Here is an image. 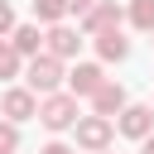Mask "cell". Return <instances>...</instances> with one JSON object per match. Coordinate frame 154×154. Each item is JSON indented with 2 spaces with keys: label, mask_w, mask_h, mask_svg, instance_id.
<instances>
[{
  "label": "cell",
  "mask_w": 154,
  "mask_h": 154,
  "mask_svg": "<svg viewBox=\"0 0 154 154\" xmlns=\"http://www.w3.org/2000/svg\"><path fill=\"white\" fill-rule=\"evenodd\" d=\"M14 149H19V125L0 120V154H14Z\"/></svg>",
  "instance_id": "obj_15"
},
{
  "label": "cell",
  "mask_w": 154,
  "mask_h": 154,
  "mask_svg": "<svg viewBox=\"0 0 154 154\" xmlns=\"http://www.w3.org/2000/svg\"><path fill=\"white\" fill-rule=\"evenodd\" d=\"M63 63L58 58H48V53H38V58H29V67H24V91H34V96H53V91H63Z\"/></svg>",
  "instance_id": "obj_1"
},
{
  "label": "cell",
  "mask_w": 154,
  "mask_h": 154,
  "mask_svg": "<svg viewBox=\"0 0 154 154\" xmlns=\"http://www.w3.org/2000/svg\"><path fill=\"white\" fill-rule=\"evenodd\" d=\"M77 144L87 149V154H101V149H111V140H116V125L111 120H101V116H77Z\"/></svg>",
  "instance_id": "obj_3"
},
{
  "label": "cell",
  "mask_w": 154,
  "mask_h": 154,
  "mask_svg": "<svg viewBox=\"0 0 154 154\" xmlns=\"http://www.w3.org/2000/svg\"><path fill=\"white\" fill-rule=\"evenodd\" d=\"M19 72H24V58L10 48V38H0V82H14Z\"/></svg>",
  "instance_id": "obj_13"
},
{
  "label": "cell",
  "mask_w": 154,
  "mask_h": 154,
  "mask_svg": "<svg viewBox=\"0 0 154 154\" xmlns=\"http://www.w3.org/2000/svg\"><path fill=\"white\" fill-rule=\"evenodd\" d=\"M120 19H125V10H120L116 0H101L96 10H87V14H82V29H77V34H91V38H96V34L120 29Z\"/></svg>",
  "instance_id": "obj_5"
},
{
  "label": "cell",
  "mask_w": 154,
  "mask_h": 154,
  "mask_svg": "<svg viewBox=\"0 0 154 154\" xmlns=\"http://www.w3.org/2000/svg\"><path fill=\"white\" fill-rule=\"evenodd\" d=\"M125 106H130V101H125V87H120V82H111V77H106V82L91 91V116H101V120L120 116Z\"/></svg>",
  "instance_id": "obj_7"
},
{
  "label": "cell",
  "mask_w": 154,
  "mask_h": 154,
  "mask_svg": "<svg viewBox=\"0 0 154 154\" xmlns=\"http://www.w3.org/2000/svg\"><path fill=\"white\" fill-rule=\"evenodd\" d=\"M149 111H154V106H149Z\"/></svg>",
  "instance_id": "obj_22"
},
{
  "label": "cell",
  "mask_w": 154,
  "mask_h": 154,
  "mask_svg": "<svg viewBox=\"0 0 154 154\" xmlns=\"http://www.w3.org/2000/svg\"><path fill=\"white\" fill-rule=\"evenodd\" d=\"M149 38H154V29H149Z\"/></svg>",
  "instance_id": "obj_20"
},
{
  "label": "cell",
  "mask_w": 154,
  "mask_h": 154,
  "mask_svg": "<svg viewBox=\"0 0 154 154\" xmlns=\"http://www.w3.org/2000/svg\"><path fill=\"white\" fill-rule=\"evenodd\" d=\"M63 82H67V96H91V91L106 82V72H101V63H77Z\"/></svg>",
  "instance_id": "obj_9"
},
{
  "label": "cell",
  "mask_w": 154,
  "mask_h": 154,
  "mask_svg": "<svg viewBox=\"0 0 154 154\" xmlns=\"http://www.w3.org/2000/svg\"><path fill=\"white\" fill-rule=\"evenodd\" d=\"M101 0H67V14H87V10H96Z\"/></svg>",
  "instance_id": "obj_17"
},
{
  "label": "cell",
  "mask_w": 154,
  "mask_h": 154,
  "mask_svg": "<svg viewBox=\"0 0 154 154\" xmlns=\"http://www.w3.org/2000/svg\"><path fill=\"white\" fill-rule=\"evenodd\" d=\"M38 120H43V130H72L77 125V96H67V91H53V96H43L38 101Z\"/></svg>",
  "instance_id": "obj_2"
},
{
  "label": "cell",
  "mask_w": 154,
  "mask_h": 154,
  "mask_svg": "<svg viewBox=\"0 0 154 154\" xmlns=\"http://www.w3.org/2000/svg\"><path fill=\"white\" fill-rule=\"evenodd\" d=\"M116 130H120L125 140H149V135H154V111H149V106H125L120 120H116Z\"/></svg>",
  "instance_id": "obj_8"
},
{
  "label": "cell",
  "mask_w": 154,
  "mask_h": 154,
  "mask_svg": "<svg viewBox=\"0 0 154 154\" xmlns=\"http://www.w3.org/2000/svg\"><path fill=\"white\" fill-rule=\"evenodd\" d=\"M140 154H154V135H149V140H140Z\"/></svg>",
  "instance_id": "obj_19"
},
{
  "label": "cell",
  "mask_w": 154,
  "mask_h": 154,
  "mask_svg": "<svg viewBox=\"0 0 154 154\" xmlns=\"http://www.w3.org/2000/svg\"><path fill=\"white\" fill-rule=\"evenodd\" d=\"M77 48H82V34H77V29H67V24H53V29L43 34V53H48V58H58V63L77 58Z\"/></svg>",
  "instance_id": "obj_6"
},
{
  "label": "cell",
  "mask_w": 154,
  "mask_h": 154,
  "mask_svg": "<svg viewBox=\"0 0 154 154\" xmlns=\"http://www.w3.org/2000/svg\"><path fill=\"white\" fill-rule=\"evenodd\" d=\"M101 154H111V149H101Z\"/></svg>",
  "instance_id": "obj_21"
},
{
  "label": "cell",
  "mask_w": 154,
  "mask_h": 154,
  "mask_svg": "<svg viewBox=\"0 0 154 154\" xmlns=\"http://www.w3.org/2000/svg\"><path fill=\"white\" fill-rule=\"evenodd\" d=\"M10 48H14L19 58H38V53H43V29H38V24H14Z\"/></svg>",
  "instance_id": "obj_10"
},
{
  "label": "cell",
  "mask_w": 154,
  "mask_h": 154,
  "mask_svg": "<svg viewBox=\"0 0 154 154\" xmlns=\"http://www.w3.org/2000/svg\"><path fill=\"white\" fill-rule=\"evenodd\" d=\"M34 19L38 24H63L67 19V0H34Z\"/></svg>",
  "instance_id": "obj_12"
},
{
  "label": "cell",
  "mask_w": 154,
  "mask_h": 154,
  "mask_svg": "<svg viewBox=\"0 0 154 154\" xmlns=\"http://www.w3.org/2000/svg\"><path fill=\"white\" fill-rule=\"evenodd\" d=\"M96 58H101V63H125V58H130V38H125L120 29L96 34Z\"/></svg>",
  "instance_id": "obj_11"
},
{
  "label": "cell",
  "mask_w": 154,
  "mask_h": 154,
  "mask_svg": "<svg viewBox=\"0 0 154 154\" xmlns=\"http://www.w3.org/2000/svg\"><path fill=\"white\" fill-rule=\"evenodd\" d=\"M38 116V96L34 91H24V87H10L5 96H0V120H10V125H24V120H34Z\"/></svg>",
  "instance_id": "obj_4"
},
{
  "label": "cell",
  "mask_w": 154,
  "mask_h": 154,
  "mask_svg": "<svg viewBox=\"0 0 154 154\" xmlns=\"http://www.w3.org/2000/svg\"><path fill=\"white\" fill-rule=\"evenodd\" d=\"M10 34H14V10L0 0V38H10Z\"/></svg>",
  "instance_id": "obj_16"
},
{
  "label": "cell",
  "mask_w": 154,
  "mask_h": 154,
  "mask_svg": "<svg viewBox=\"0 0 154 154\" xmlns=\"http://www.w3.org/2000/svg\"><path fill=\"white\" fill-rule=\"evenodd\" d=\"M125 19L135 24V29H154V0H130V10H125Z\"/></svg>",
  "instance_id": "obj_14"
},
{
  "label": "cell",
  "mask_w": 154,
  "mask_h": 154,
  "mask_svg": "<svg viewBox=\"0 0 154 154\" xmlns=\"http://www.w3.org/2000/svg\"><path fill=\"white\" fill-rule=\"evenodd\" d=\"M38 154H72V149H67V144H63V140H53V144H43V149H38Z\"/></svg>",
  "instance_id": "obj_18"
}]
</instances>
